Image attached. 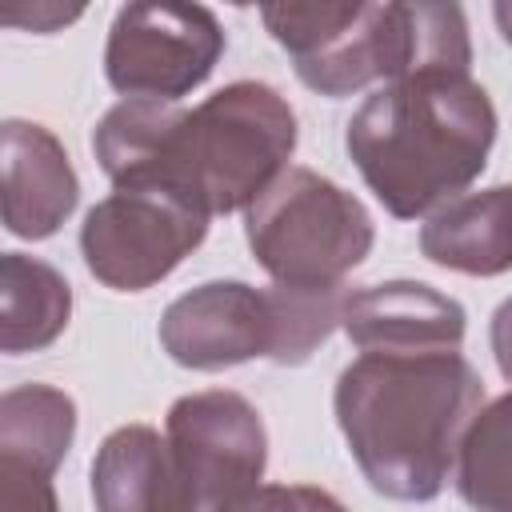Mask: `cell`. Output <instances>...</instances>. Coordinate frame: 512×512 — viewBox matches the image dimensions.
Segmentation results:
<instances>
[{
  "label": "cell",
  "instance_id": "7a4b0ae2",
  "mask_svg": "<svg viewBox=\"0 0 512 512\" xmlns=\"http://www.w3.org/2000/svg\"><path fill=\"white\" fill-rule=\"evenodd\" d=\"M484 408V380L464 352H360L332 392L336 424L372 492L436 500L460 440Z\"/></svg>",
  "mask_w": 512,
  "mask_h": 512
},
{
  "label": "cell",
  "instance_id": "ba28073f",
  "mask_svg": "<svg viewBox=\"0 0 512 512\" xmlns=\"http://www.w3.org/2000/svg\"><path fill=\"white\" fill-rule=\"evenodd\" d=\"M168 448L176 456L192 512H220L260 488L268 464V432L252 400L232 388L188 392L168 408Z\"/></svg>",
  "mask_w": 512,
  "mask_h": 512
},
{
  "label": "cell",
  "instance_id": "8fae6325",
  "mask_svg": "<svg viewBox=\"0 0 512 512\" xmlns=\"http://www.w3.org/2000/svg\"><path fill=\"white\" fill-rule=\"evenodd\" d=\"M80 176L64 144L32 120H4V228L48 240L76 212Z\"/></svg>",
  "mask_w": 512,
  "mask_h": 512
},
{
  "label": "cell",
  "instance_id": "4fadbf2b",
  "mask_svg": "<svg viewBox=\"0 0 512 512\" xmlns=\"http://www.w3.org/2000/svg\"><path fill=\"white\" fill-rule=\"evenodd\" d=\"M420 252L464 276H504L512 268V184L464 192L420 228Z\"/></svg>",
  "mask_w": 512,
  "mask_h": 512
},
{
  "label": "cell",
  "instance_id": "3957f363",
  "mask_svg": "<svg viewBox=\"0 0 512 512\" xmlns=\"http://www.w3.org/2000/svg\"><path fill=\"white\" fill-rule=\"evenodd\" d=\"M492 96L456 68H424L364 96L344 148L396 220H420L468 192L496 144Z\"/></svg>",
  "mask_w": 512,
  "mask_h": 512
},
{
  "label": "cell",
  "instance_id": "52a82bcc",
  "mask_svg": "<svg viewBox=\"0 0 512 512\" xmlns=\"http://www.w3.org/2000/svg\"><path fill=\"white\" fill-rule=\"evenodd\" d=\"M208 236V216L152 188H112L80 224L88 272L116 292H144L172 276Z\"/></svg>",
  "mask_w": 512,
  "mask_h": 512
},
{
  "label": "cell",
  "instance_id": "9c48e42d",
  "mask_svg": "<svg viewBox=\"0 0 512 512\" xmlns=\"http://www.w3.org/2000/svg\"><path fill=\"white\" fill-rule=\"evenodd\" d=\"M164 352L192 372H220L244 360H272L276 312L272 292L244 280H208L176 296L160 316Z\"/></svg>",
  "mask_w": 512,
  "mask_h": 512
},
{
  "label": "cell",
  "instance_id": "6da1fadb",
  "mask_svg": "<svg viewBox=\"0 0 512 512\" xmlns=\"http://www.w3.org/2000/svg\"><path fill=\"white\" fill-rule=\"evenodd\" d=\"M296 148V112L264 80H232L196 108L120 100L92 128L112 188H152L212 216L248 212Z\"/></svg>",
  "mask_w": 512,
  "mask_h": 512
},
{
  "label": "cell",
  "instance_id": "7402d4cb",
  "mask_svg": "<svg viewBox=\"0 0 512 512\" xmlns=\"http://www.w3.org/2000/svg\"><path fill=\"white\" fill-rule=\"evenodd\" d=\"M328 512H348V508H344L340 500H332V508H328Z\"/></svg>",
  "mask_w": 512,
  "mask_h": 512
},
{
  "label": "cell",
  "instance_id": "7c38bea8",
  "mask_svg": "<svg viewBox=\"0 0 512 512\" xmlns=\"http://www.w3.org/2000/svg\"><path fill=\"white\" fill-rule=\"evenodd\" d=\"M96 512H192L168 436L148 424L108 432L92 456Z\"/></svg>",
  "mask_w": 512,
  "mask_h": 512
},
{
  "label": "cell",
  "instance_id": "8992f818",
  "mask_svg": "<svg viewBox=\"0 0 512 512\" xmlns=\"http://www.w3.org/2000/svg\"><path fill=\"white\" fill-rule=\"evenodd\" d=\"M228 36L212 8L176 0L124 4L108 28L104 76L124 100L176 104L220 64Z\"/></svg>",
  "mask_w": 512,
  "mask_h": 512
},
{
  "label": "cell",
  "instance_id": "5b68a950",
  "mask_svg": "<svg viewBox=\"0 0 512 512\" xmlns=\"http://www.w3.org/2000/svg\"><path fill=\"white\" fill-rule=\"evenodd\" d=\"M244 236L272 284L340 288L372 252L376 224L360 196L312 168H288L248 212Z\"/></svg>",
  "mask_w": 512,
  "mask_h": 512
},
{
  "label": "cell",
  "instance_id": "277c9868",
  "mask_svg": "<svg viewBox=\"0 0 512 512\" xmlns=\"http://www.w3.org/2000/svg\"><path fill=\"white\" fill-rule=\"evenodd\" d=\"M260 20L296 76L328 100L424 68H472L460 4H268Z\"/></svg>",
  "mask_w": 512,
  "mask_h": 512
},
{
  "label": "cell",
  "instance_id": "44dd1931",
  "mask_svg": "<svg viewBox=\"0 0 512 512\" xmlns=\"http://www.w3.org/2000/svg\"><path fill=\"white\" fill-rule=\"evenodd\" d=\"M492 16H496V28H500L504 44H512V4H508V0H504V4H496V8H492Z\"/></svg>",
  "mask_w": 512,
  "mask_h": 512
},
{
  "label": "cell",
  "instance_id": "5bb4252c",
  "mask_svg": "<svg viewBox=\"0 0 512 512\" xmlns=\"http://www.w3.org/2000/svg\"><path fill=\"white\" fill-rule=\"evenodd\" d=\"M72 316V284L40 256L4 252L0 260V348L8 356L48 348Z\"/></svg>",
  "mask_w": 512,
  "mask_h": 512
},
{
  "label": "cell",
  "instance_id": "9a60e30c",
  "mask_svg": "<svg viewBox=\"0 0 512 512\" xmlns=\"http://www.w3.org/2000/svg\"><path fill=\"white\" fill-rule=\"evenodd\" d=\"M76 440V400L52 384H20L0 400V456H20L56 476Z\"/></svg>",
  "mask_w": 512,
  "mask_h": 512
},
{
  "label": "cell",
  "instance_id": "30bf717a",
  "mask_svg": "<svg viewBox=\"0 0 512 512\" xmlns=\"http://www.w3.org/2000/svg\"><path fill=\"white\" fill-rule=\"evenodd\" d=\"M340 328L360 352H460L468 312L424 280H384L348 292Z\"/></svg>",
  "mask_w": 512,
  "mask_h": 512
},
{
  "label": "cell",
  "instance_id": "e0dca14e",
  "mask_svg": "<svg viewBox=\"0 0 512 512\" xmlns=\"http://www.w3.org/2000/svg\"><path fill=\"white\" fill-rule=\"evenodd\" d=\"M0 512H60L52 472L20 456H0Z\"/></svg>",
  "mask_w": 512,
  "mask_h": 512
},
{
  "label": "cell",
  "instance_id": "d6986e66",
  "mask_svg": "<svg viewBox=\"0 0 512 512\" xmlns=\"http://www.w3.org/2000/svg\"><path fill=\"white\" fill-rule=\"evenodd\" d=\"M84 8H60V4H32L28 12L24 8H8L4 12V24H16V28H32V32H56L60 24H72L80 20Z\"/></svg>",
  "mask_w": 512,
  "mask_h": 512
},
{
  "label": "cell",
  "instance_id": "ac0fdd59",
  "mask_svg": "<svg viewBox=\"0 0 512 512\" xmlns=\"http://www.w3.org/2000/svg\"><path fill=\"white\" fill-rule=\"evenodd\" d=\"M332 500V492L308 484H260L240 500L224 504L220 512H328Z\"/></svg>",
  "mask_w": 512,
  "mask_h": 512
},
{
  "label": "cell",
  "instance_id": "2e32d148",
  "mask_svg": "<svg viewBox=\"0 0 512 512\" xmlns=\"http://www.w3.org/2000/svg\"><path fill=\"white\" fill-rule=\"evenodd\" d=\"M452 476L472 512H512V392L476 412Z\"/></svg>",
  "mask_w": 512,
  "mask_h": 512
},
{
  "label": "cell",
  "instance_id": "ffe728a7",
  "mask_svg": "<svg viewBox=\"0 0 512 512\" xmlns=\"http://www.w3.org/2000/svg\"><path fill=\"white\" fill-rule=\"evenodd\" d=\"M488 340H492V356H496V368L500 376L512 384V296L492 312V324H488Z\"/></svg>",
  "mask_w": 512,
  "mask_h": 512
}]
</instances>
